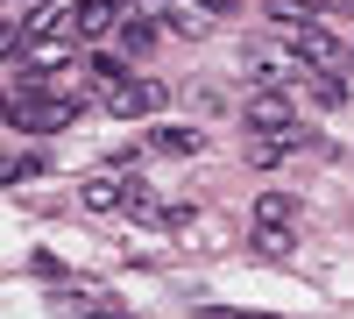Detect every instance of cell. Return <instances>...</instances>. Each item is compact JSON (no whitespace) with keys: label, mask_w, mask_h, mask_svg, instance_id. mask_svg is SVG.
<instances>
[{"label":"cell","mask_w":354,"mask_h":319,"mask_svg":"<svg viewBox=\"0 0 354 319\" xmlns=\"http://www.w3.org/2000/svg\"><path fill=\"white\" fill-rule=\"evenodd\" d=\"M241 128L248 135H298L305 142V128H298V107H290L277 85H255V93L241 100Z\"/></svg>","instance_id":"cell-1"},{"label":"cell","mask_w":354,"mask_h":319,"mask_svg":"<svg viewBox=\"0 0 354 319\" xmlns=\"http://www.w3.org/2000/svg\"><path fill=\"white\" fill-rule=\"evenodd\" d=\"M170 107V85L163 78H121V85H106V113L113 121H149V113Z\"/></svg>","instance_id":"cell-2"},{"label":"cell","mask_w":354,"mask_h":319,"mask_svg":"<svg viewBox=\"0 0 354 319\" xmlns=\"http://www.w3.org/2000/svg\"><path fill=\"white\" fill-rule=\"evenodd\" d=\"M283 36H290V50H298L305 57V64H319V71H354V50L333 36V28H319V21H298V28H283Z\"/></svg>","instance_id":"cell-3"},{"label":"cell","mask_w":354,"mask_h":319,"mask_svg":"<svg viewBox=\"0 0 354 319\" xmlns=\"http://www.w3.org/2000/svg\"><path fill=\"white\" fill-rule=\"evenodd\" d=\"M78 113H85V100H78V93H71V100L36 93V100H21V107H15V128H21V135H57V128H71Z\"/></svg>","instance_id":"cell-4"},{"label":"cell","mask_w":354,"mask_h":319,"mask_svg":"<svg viewBox=\"0 0 354 319\" xmlns=\"http://www.w3.org/2000/svg\"><path fill=\"white\" fill-rule=\"evenodd\" d=\"M121 28V0H78L71 8V43H100Z\"/></svg>","instance_id":"cell-5"},{"label":"cell","mask_w":354,"mask_h":319,"mask_svg":"<svg viewBox=\"0 0 354 319\" xmlns=\"http://www.w3.org/2000/svg\"><path fill=\"white\" fill-rule=\"evenodd\" d=\"M128 192H135V178H121V170H93V178L78 185V206L85 213H113V206H128Z\"/></svg>","instance_id":"cell-6"},{"label":"cell","mask_w":354,"mask_h":319,"mask_svg":"<svg viewBox=\"0 0 354 319\" xmlns=\"http://www.w3.org/2000/svg\"><path fill=\"white\" fill-rule=\"evenodd\" d=\"M298 227V199L290 192H262L255 199V235H290Z\"/></svg>","instance_id":"cell-7"},{"label":"cell","mask_w":354,"mask_h":319,"mask_svg":"<svg viewBox=\"0 0 354 319\" xmlns=\"http://www.w3.org/2000/svg\"><path fill=\"white\" fill-rule=\"evenodd\" d=\"M43 36H64L71 43V15L57 8V0H36V8L21 15V43H43Z\"/></svg>","instance_id":"cell-8"},{"label":"cell","mask_w":354,"mask_h":319,"mask_svg":"<svg viewBox=\"0 0 354 319\" xmlns=\"http://www.w3.org/2000/svg\"><path fill=\"white\" fill-rule=\"evenodd\" d=\"M298 85L319 100V107H340L347 100V85H340V71H319V64H298Z\"/></svg>","instance_id":"cell-9"},{"label":"cell","mask_w":354,"mask_h":319,"mask_svg":"<svg viewBox=\"0 0 354 319\" xmlns=\"http://www.w3.org/2000/svg\"><path fill=\"white\" fill-rule=\"evenodd\" d=\"M156 8H163V28H177V36H205V21H213L198 0H192V8H185V0H156Z\"/></svg>","instance_id":"cell-10"},{"label":"cell","mask_w":354,"mask_h":319,"mask_svg":"<svg viewBox=\"0 0 354 319\" xmlns=\"http://www.w3.org/2000/svg\"><path fill=\"white\" fill-rule=\"evenodd\" d=\"M113 36H121V50H128V57H149V50H156V21H149V15H128Z\"/></svg>","instance_id":"cell-11"},{"label":"cell","mask_w":354,"mask_h":319,"mask_svg":"<svg viewBox=\"0 0 354 319\" xmlns=\"http://www.w3.org/2000/svg\"><path fill=\"white\" fill-rule=\"evenodd\" d=\"M262 15L277 28H298V21H319V0H262Z\"/></svg>","instance_id":"cell-12"},{"label":"cell","mask_w":354,"mask_h":319,"mask_svg":"<svg viewBox=\"0 0 354 319\" xmlns=\"http://www.w3.org/2000/svg\"><path fill=\"white\" fill-rule=\"evenodd\" d=\"M149 149H156V156H198V128H156Z\"/></svg>","instance_id":"cell-13"},{"label":"cell","mask_w":354,"mask_h":319,"mask_svg":"<svg viewBox=\"0 0 354 319\" xmlns=\"http://www.w3.org/2000/svg\"><path fill=\"white\" fill-rule=\"evenodd\" d=\"M283 71H290V64H283V57H270V50H255V57H248V78H255V85H277Z\"/></svg>","instance_id":"cell-14"},{"label":"cell","mask_w":354,"mask_h":319,"mask_svg":"<svg viewBox=\"0 0 354 319\" xmlns=\"http://www.w3.org/2000/svg\"><path fill=\"white\" fill-rule=\"evenodd\" d=\"M85 71H93L100 85H121V78H128V64H121V57H85Z\"/></svg>","instance_id":"cell-15"},{"label":"cell","mask_w":354,"mask_h":319,"mask_svg":"<svg viewBox=\"0 0 354 319\" xmlns=\"http://www.w3.org/2000/svg\"><path fill=\"white\" fill-rule=\"evenodd\" d=\"M15 50H21V21H0V64H8Z\"/></svg>","instance_id":"cell-16"},{"label":"cell","mask_w":354,"mask_h":319,"mask_svg":"<svg viewBox=\"0 0 354 319\" xmlns=\"http://www.w3.org/2000/svg\"><path fill=\"white\" fill-rule=\"evenodd\" d=\"M198 8H205V15H234V8H241V0H198Z\"/></svg>","instance_id":"cell-17"},{"label":"cell","mask_w":354,"mask_h":319,"mask_svg":"<svg viewBox=\"0 0 354 319\" xmlns=\"http://www.w3.org/2000/svg\"><path fill=\"white\" fill-rule=\"evenodd\" d=\"M15 107H21V100L8 93V85H0V121H15Z\"/></svg>","instance_id":"cell-18"},{"label":"cell","mask_w":354,"mask_h":319,"mask_svg":"<svg viewBox=\"0 0 354 319\" xmlns=\"http://www.w3.org/2000/svg\"><path fill=\"white\" fill-rule=\"evenodd\" d=\"M0 185H15V163H8V156H0Z\"/></svg>","instance_id":"cell-19"},{"label":"cell","mask_w":354,"mask_h":319,"mask_svg":"<svg viewBox=\"0 0 354 319\" xmlns=\"http://www.w3.org/2000/svg\"><path fill=\"white\" fill-rule=\"evenodd\" d=\"M227 319H277V312H227Z\"/></svg>","instance_id":"cell-20"},{"label":"cell","mask_w":354,"mask_h":319,"mask_svg":"<svg viewBox=\"0 0 354 319\" xmlns=\"http://www.w3.org/2000/svg\"><path fill=\"white\" fill-rule=\"evenodd\" d=\"M340 8H354V0H340Z\"/></svg>","instance_id":"cell-21"},{"label":"cell","mask_w":354,"mask_h":319,"mask_svg":"<svg viewBox=\"0 0 354 319\" xmlns=\"http://www.w3.org/2000/svg\"><path fill=\"white\" fill-rule=\"evenodd\" d=\"M0 8H8V0H0Z\"/></svg>","instance_id":"cell-22"}]
</instances>
